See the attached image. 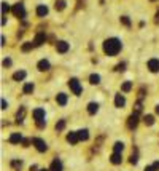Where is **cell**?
I'll return each instance as SVG.
<instances>
[{
  "mask_svg": "<svg viewBox=\"0 0 159 171\" xmlns=\"http://www.w3.org/2000/svg\"><path fill=\"white\" fill-rule=\"evenodd\" d=\"M50 61H46V59H42L40 62H38V71H42V72H45V71H50Z\"/></svg>",
  "mask_w": 159,
  "mask_h": 171,
  "instance_id": "15",
  "label": "cell"
},
{
  "mask_svg": "<svg viewBox=\"0 0 159 171\" xmlns=\"http://www.w3.org/2000/svg\"><path fill=\"white\" fill-rule=\"evenodd\" d=\"M145 123H146V125H153V123H154V117L153 115H146L145 117Z\"/></svg>",
  "mask_w": 159,
  "mask_h": 171,
  "instance_id": "28",
  "label": "cell"
},
{
  "mask_svg": "<svg viewBox=\"0 0 159 171\" xmlns=\"http://www.w3.org/2000/svg\"><path fill=\"white\" fill-rule=\"evenodd\" d=\"M124 104H126V99H124L123 94H116L115 96V106L116 107H123Z\"/></svg>",
  "mask_w": 159,
  "mask_h": 171,
  "instance_id": "12",
  "label": "cell"
},
{
  "mask_svg": "<svg viewBox=\"0 0 159 171\" xmlns=\"http://www.w3.org/2000/svg\"><path fill=\"white\" fill-rule=\"evenodd\" d=\"M65 128V120H59L58 123H56V130L58 131H62Z\"/></svg>",
  "mask_w": 159,
  "mask_h": 171,
  "instance_id": "24",
  "label": "cell"
},
{
  "mask_svg": "<svg viewBox=\"0 0 159 171\" xmlns=\"http://www.w3.org/2000/svg\"><path fill=\"white\" fill-rule=\"evenodd\" d=\"M153 166H154V168H156V169H159V161H156V163H154V165H153Z\"/></svg>",
  "mask_w": 159,
  "mask_h": 171,
  "instance_id": "37",
  "label": "cell"
},
{
  "mask_svg": "<svg viewBox=\"0 0 159 171\" xmlns=\"http://www.w3.org/2000/svg\"><path fill=\"white\" fill-rule=\"evenodd\" d=\"M156 113H157V115H159V106H156Z\"/></svg>",
  "mask_w": 159,
  "mask_h": 171,
  "instance_id": "38",
  "label": "cell"
},
{
  "mask_svg": "<svg viewBox=\"0 0 159 171\" xmlns=\"http://www.w3.org/2000/svg\"><path fill=\"white\" fill-rule=\"evenodd\" d=\"M137 123H138V115H137V113H132V115L129 117V120H127V126L132 130V128L137 126Z\"/></svg>",
  "mask_w": 159,
  "mask_h": 171,
  "instance_id": "8",
  "label": "cell"
},
{
  "mask_svg": "<svg viewBox=\"0 0 159 171\" xmlns=\"http://www.w3.org/2000/svg\"><path fill=\"white\" fill-rule=\"evenodd\" d=\"M34 88H35V87H34V83H26V85H24V88H22V91H24L26 94H30V93L34 91Z\"/></svg>",
  "mask_w": 159,
  "mask_h": 171,
  "instance_id": "20",
  "label": "cell"
},
{
  "mask_svg": "<svg viewBox=\"0 0 159 171\" xmlns=\"http://www.w3.org/2000/svg\"><path fill=\"white\" fill-rule=\"evenodd\" d=\"M8 11H10V6H8V3H6V2H2V15L5 16Z\"/></svg>",
  "mask_w": 159,
  "mask_h": 171,
  "instance_id": "26",
  "label": "cell"
},
{
  "mask_svg": "<svg viewBox=\"0 0 159 171\" xmlns=\"http://www.w3.org/2000/svg\"><path fill=\"white\" fill-rule=\"evenodd\" d=\"M123 149H124L123 142H116V144H115V152H118V154H121V152H123Z\"/></svg>",
  "mask_w": 159,
  "mask_h": 171,
  "instance_id": "25",
  "label": "cell"
},
{
  "mask_svg": "<svg viewBox=\"0 0 159 171\" xmlns=\"http://www.w3.org/2000/svg\"><path fill=\"white\" fill-rule=\"evenodd\" d=\"M67 141L70 142V144H77V142L80 141V138H78V131H77V133H69V135H67Z\"/></svg>",
  "mask_w": 159,
  "mask_h": 171,
  "instance_id": "14",
  "label": "cell"
},
{
  "mask_svg": "<svg viewBox=\"0 0 159 171\" xmlns=\"http://www.w3.org/2000/svg\"><path fill=\"white\" fill-rule=\"evenodd\" d=\"M24 79H26V72L24 71H18V72L13 74V80H16V82H21Z\"/></svg>",
  "mask_w": 159,
  "mask_h": 171,
  "instance_id": "17",
  "label": "cell"
},
{
  "mask_svg": "<svg viewBox=\"0 0 159 171\" xmlns=\"http://www.w3.org/2000/svg\"><path fill=\"white\" fill-rule=\"evenodd\" d=\"M32 142H34V146L37 147V150H38V152H46V150H48L46 142H45L43 139H40V138H34Z\"/></svg>",
  "mask_w": 159,
  "mask_h": 171,
  "instance_id": "4",
  "label": "cell"
},
{
  "mask_svg": "<svg viewBox=\"0 0 159 171\" xmlns=\"http://www.w3.org/2000/svg\"><path fill=\"white\" fill-rule=\"evenodd\" d=\"M78 138H80V141H86V139L89 138L88 130H80V131H78Z\"/></svg>",
  "mask_w": 159,
  "mask_h": 171,
  "instance_id": "21",
  "label": "cell"
},
{
  "mask_svg": "<svg viewBox=\"0 0 159 171\" xmlns=\"http://www.w3.org/2000/svg\"><path fill=\"white\" fill-rule=\"evenodd\" d=\"M8 107V104H6V101L5 99H2V109H6Z\"/></svg>",
  "mask_w": 159,
  "mask_h": 171,
  "instance_id": "34",
  "label": "cell"
},
{
  "mask_svg": "<svg viewBox=\"0 0 159 171\" xmlns=\"http://www.w3.org/2000/svg\"><path fill=\"white\" fill-rule=\"evenodd\" d=\"M130 88H132V83H130V82L123 83V87H121V90H123V91H130Z\"/></svg>",
  "mask_w": 159,
  "mask_h": 171,
  "instance_id": "27",
  "label": "cell"
},
{
  "mask_svg": "<svg viewBox=\"0 0 159 171\" xmlns=\"http://www.w3.org/2000/svg\"><path fill=\"white\" fill-rule=\"evenodd\" d=\"M13 166H16V168H21V161H13Z\"/></svg>",
  "mask_w": 159,
  "mask_h": 171,
  "instance_id": "33",
  "label": "cell"
},
{
  "mask_svg": "<svg viewBox=\"0 0 159 171\" xmlns=\"http://www.w3.org/2000/svg\"><path fill=\"white\" fill-rule=\"evenodd\" d=\"M54 6H56V10H59V11H61V10H64V8H65V2H64V0H58Z\"/></svg>",
  "mask_w": 159,
  "mask_h": 171,
  "instance_id": "23",
  "label": "cell"
},
{
  "mask_svg": "<svg viewBox=\"0 0 159 171\" xmlns=\"http://www.w3.org/2000/svg\"><path fill=\"white\" fill-rule=\"evenodd\" d=\"M22 141V136L19 135V133H13V135L10 136V142L11 144H16V142H21Z\"/></svg>",
  "mask_w": 159,
  "mask_h": 171,
  "instance_id": "19",
  "label": "cell"
},
{
  "mask_svg": "<svg viewBox=\"0 0 159 171\" xmlns=\"http://www.w3.org/2000/svg\"><path fill=\"white\" fill-rule=\"evenodd\" d=\"M34 118L37 120V125H38L40 128L46 126V120H45V110H43L42 107H38V109H35V110H34Z\"/></svg>",
  "mask_w": 159,
  "mask_h": 171,
  "instance_id": "2",
  "label": "cell"
},
{
  "mask_svg": "<svg viewBox=\"0 0 159 171\" xmlns=\"http://www.w3.org/2000/svg\"><path fill=\"white\" fill-rule=\"evenodd\" d=\"M37 15H38L40 18L46 16V15H48V6H46V5H38V6H37Z\"/></svg>",
  "mask_w": 159,
  "mask_h": 171,
  "instance_id": "13",
  "label": "cell"
},
{
  "mask_svg": "<svg viewBox=\"0 0 159 171\" xmlns=\"http://www.w3.org/2000/svg\"><path fill=\"white\" fill-rule=\"evenodd\" d=\"M13 13H14V16H18V18H24V16H26L24 5H22V3H16V5L13 6Z\"/></svg>",
  "mask_w": 159,
  "mask_h": 171,
  "instance_id": "5",
  "label": "cell"
},
{
  "mask_svg": "<svg viewBox=\"0 0 159 171\" xmlns=\"http://www.w3.org/2000/svg\"><path fill=\"white\" fill-rule=\"evenodd\" d=\"M97 110H99V104L97 102H89L88 104V112L91 113V115H94Z\"/></svg>",
  "mask_w": 159,
  "mask_h": 171,
  "instance_id": "16",
  "label": "cell"
},
{
  "mask_svg": "<svg viewBox=\"0 0 159 171\" xmlns=\"http://www.w3.org/2000/svg\"><path fill=\"white\" fill-rule=\"evenodd\" d=\"M56 101H58L59 106H65V104H67V94H65V93H59L58 96H56Z\"/></svg>",
  "mask_w": 159,
  "mask_h": 171,
  "instance_id": "10",
  "label": "cell"
},
{
  "mask_svg": "<svg viewBox=\"0 0 159 171\" xmlns=\"http://www.w3.org/2000/svg\"><path fill=\"white\" fill-rule=\"evenodd\" d=\"M69 87H70V90L73 91V94H77V96H80L81 94V85H80V82L77 80V79H70L69 80Z\"/></svg>",
  "mask_w": 159,
  "mask_h": 171,
  "instance_id": "3",
  "label": "cell"
},
{
  "mask_svg": "<svg viewBox=\"0 0 159 171\" xmlns=\"http://www.w3.org/2000/svg\"><path fill=\"white\" fill-rule=\"evenodd\" d=\"M56 50H58L59 53H65V51H69V43H67V42H64V40H61V42L56 43Z\"/></svg>",
  "mask_w": 159,
  "mask_h": 171,
  "instance_id": "7",
  "label": "cell"
},
{
  "mask_svg": "<svg viewBox=\"0 0 159 171\" xmlns=\"http://www.w3.org/2000/svg\"><path fill=\"white\" fill-rule=\"evenodd\" d=\"M124 67H126V64H119V66H116V71H124Z\"/></svg>",
  "mask_w": 159,
  "mask_h": 171,
  "instance_id": "32",
  "label": "cell"
},
{
  "mask_svg": "<svg viewBox=\"0 0 159 171\" xmlns=\"http://www.w3.org/2000/svg\"><path fill=\"white\" fill-rule=\"evenodd\" d=\"M40 171H50V169H40Z\"/></svg>",
  "mask_w": 159,
  "mask_h": 171,
  "instance_id": "39",
  "label": "cell"
},
{
  "mask_svg": "<svg viewBox=\"0 0 159 171\" xmlns=\"http://www.w3.org/2000/svg\"><path fill=\"white\" fill-rule=\"evenodd\" d=\"M145 171H156V168H154V166H146Z\"/></svg>",
  "mask_w": 159,
  "mask_h": 171,
  "instance_id": "36",
  "label": "cell"
},
{
  "mask_svg": "<svg viewBox=\"0 0 159 171\" xmlns=\"http://www.w3.org/2000/svg\"><path fill=\"white\" fill-rule=\"evenodd\" d=\"M130 163H137V157H135V155L130 157Z\"/></svg>",
  "mask_w": 159,
  "mask_h": 171,
  "instance_id": "35",
  "label": "cell"
},
{
  "mask_svg": "<svg viewBox=\"0 0 159 171\" xmlns=\"http://www.w3.org/2000/svg\"><path fill=\"white\" fill-rule=\"evenodd\" d=\"M32 46H34V43H30V42H27V43H26V45L22 46V50H24V51H29V50L32 48Z\"/></svg>",
  "mask_w": 159,
  "mask_h": 171,
  "instance_id": "29",
  "label": "cell"
},
{
  "mask_svg": "<svg viewBox=\"0 0 159 171\" xmlns=\"http://www.w3.org/2000/svg\"><path fill=\"white\" fill-rule=\"evenodd\" d=\"M148 69L151 72H159V59H149L148 61Z\"/></svg>",
  "mask_w": 159,
  "mask_h": 171,
  "instance_id": "6",
  "label": "cell"
},
{
  "mask_svg": "<svg viewBox=\"0 0 159 171\" xmlns=\"http://www.w3.org/2000/svg\"><path fill=\"white\" fill-rule=\"evenodd\" d=\"M121 21H123V23H124L126 26H129V24H130V21L127 19V18H126V16H123V18H121Z\"/></svg>",
  "mask_w": 159,
  "mask_h": 171,
  "instance_id": "30",
  "label": "cell"
},
{
  "mask_svg": "<svg viewBox=\"0 0 159 171\" xmlns=\"http://www.w3.org/2000/svg\"><path fill=\"white\" fill-rule=\"evenodd\" d=\"M111 163H115V165H119L121 161H123V157H121V154H118V152H115L113 155H111Z\"/></svg>",
  "mask_w": 159,
  "mask_h": 171,
  "instance_id": "18",
  "label": "cell"
},
{
  "mask_svg": "<svg viewBox=\"0 0 159 171\" xmlns=\"http://www.w3.org/2000/svg\"><path fill=\"white\" fill-rule=\"evenodd\" d=\"M89 82H91L92 85H99V83H100V77H99L97 74H92L91 77H89Z\"/></svg>",
  "mask_w": 159,
  "mask_h": 171,
  "instance_id": "22",
  "label": "cell"
},
{
  "mask_svg": "<svg viewBox=\"0 0 159 171\" xmlns=\"http://www.w3.org/2000/svg\"><path fill=\"white\" fill-rule=\"evenodd\" d=\"M45 40H46V35H45V34H38L32 43H34V46H40L42 43H45Z\"/></svg>",
  "mask_w": 159,
  "mask_h": 171,
  "instance_id": "11",
  "label": "cell"
},
{
  "mask_svg": "<svg viewBox=\"0 0 159 171\" xmlns=\"http://www.w3.org/2000/svg\"><path fill=\"white\" fill-rule=\"evenodd\" d=\"M50 171H62V163H61L59 158H54L53 160V163L50 166Z\"/></svg>",
  "mask_w": 159,
  "mask_h": 171,
  "instance_id": "9",
  "label": "cell"
},
{
  "mask_svg": "<svg viewBox=\"0 0 159 171\" xmlns=\"http://www.w3.org/2000/svg\"><path fill=\"white\" fill-rule=\"evenodd\" d=\"M3 66H5V67H8V66H11V59H5V61H3Z\"/></svg>",
  "mask_w": 159,
  "mask_h": 171,
  "instance_id": "31",
  "label": "cell"
},
{
  "mask_svg": "<svg viewBox=\"0 0 159 171\" xmlns=\"http://www.w3.org/2000/svg\"><path fill=\"white\" fill-rule=\"evenodd\" d=\"M121 40L119 39H107L105 42H104V51L108 54V56H115V54H118L119 51H121Z\"/></svg>",
  "mask_w": 159,
  "mask_h": 171,
  "instance_id": "1",
  "label": "cell"
}]
</instances>
